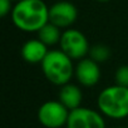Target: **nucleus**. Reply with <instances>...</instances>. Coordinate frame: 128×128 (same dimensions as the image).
Listing matches in <instances>:
<instances>
[{"label":"nucleus","instance_id":"obj_1","mask_svg":"<svg viewBox=\"0 0 128 128\" xmlns=\"http://www.w3.org/2000/svg\"><path fill=\"white\" fill-rule=\"evenodd\" d=\"M14 25L25 33H38L49 23V6L43 0H22L12 10Z\"/></svg>","mask_w":128,"mask_h":128},{"label":"nucleus","instance_id":"obj_12","mask_svg":"<svg viewBox=\"0 0 128 128\" xmlns=\"http://www.w3.org/2000/svg\"><path fill=\"white\" fill-rule=\"evenodd\" d=\"M88 55H89L90 59H93L94 62H97L99 64V63H103V62L109 59L110 49L107 45H104V44H96V45H93L89 49V54Z\"/></svg>","mask_w":128,"mask_h":128},{"label":"nucleus","instance_id":"obj_13","mask_svg":"<svg viewBox=\"0 0 128 128\" xmlns=\"http://www.w3.org/2000/svg\"><path fill=\"white\" fill-rule=\"evenodd\" d=\"M116 84L128 87V66H120L116 70Z\"/></svg>","mask_w":128,"mask_h":128},{"label":"nucleus","instance_id":"obj_11","mask_svg":"<svg viewBox=\"0 0 128 128\" xmlns=\"http://www.w3.org/2000/svg\"><path fill=\"white\" fill-rule=\"evenodd\" d=\"M36 34H38V39L42 43H44L46 46H52L60 42L63 33L60 32V28H58L56 25L52 23H46Z\"/></svg>","mask_w":128,"mask_h":128},{"label":"nucleus","instance_id":"obj_2","mask_svg":"<svg viewBox=\"0 0 128 128\" xmlns=\"http://www.w3.org/2000/svg\"><path fill=\"white\" fill-rule=\"evenodd\" d=\"M40 64L44 77L50 83L59 87L69 83L76 69L73 67L72 59L62 50L48 52L46 56Z\"/></svg>","mask_w":128,"mask_h":128},{"label":"nucleus","instance_id":"obj_7","mask_svg":"<svg viewBox=\"0 0 128 128\" xmlns=\"http://www.w3.org/2000/svg\"><path fill=\"white\" fill-rule=\"evenodd\" d=\"M78 18V10L70 2H56L49 8V23L60 29H69Z\"/></svg>","mask_w":128,"mask_h":128},{"label":"nucleus","instance_id":"obj_6","mask_svg":"<svg viewBox=\"0 0 128 128\" xmlns=\"http://www.w3.org/2000/svg\"><path fill=\"white\" fill-rule=\"evenodd\" d=\"M67 128H106V122L102 114L97 110L79 107L70 110Z\"/></svg>","mask_w":128,"mask_h":128},{"label":"nucleus","instance_id":"obj_9","mask_svg":"<svg viewBox=\"0 0 128 128\" xmlns=\"http://www.w3.org/2000/svg\"><path fill=\"white\" fill-rule=\"evenodd\" d=\"M82 99H83V94L78 86L68 83V84H64L60 87V90L58 94V100L69 112L79 108Z\"/></svg>","mask_w":128,"mask_h":128},{"label":"nucleus","instance_id":"obj_17","mask_svg":"<svg viewBox=\"0 0 128 128\" xmlns=\"http://www.w3.org/2000/svg\"><path fill=\"white\" fill-rule=\"evenodd\" d=\"M117 128H124V127H117Z\"/></svg>","mask_w":128,"mask_h":128},{"label":"nucleus","instance_id":"obj_3","mask_svg":"<svg viewBox=\"0 0 128 128\" xmlns=\"http://www.w3.org/2000/svg\"><path fill=\"white\" fill-rule=\"evenodd\" d=\"M100 113L113 119L128 117V87L118 84L104 88L97 99Z\"/></svg>","mask_w":128,"mask_h":128},{"label":"nucleus","instance_id":"obj_4","mask_svg":"<svg viewBox=\"0 0 128 128\" xmlns=\"http://www.w3.org/2000/svg\"><path fill=\"white\" fill-rule=\"evenodd\" d=\"M60 50L72 60H80L89 54V43L86 35L77 29H66L60 38Z\"/></svg>","mask_w":128,"mask_h":128},{"label":"nucleus","instance_id":"obj_8","mask_svg":"<svg viewBox=\"0 0 128 128\" xmlns=\"http://www.w3.org/2000/svg\"><path fill=\"white\" fill-rule=\"evenodd\" d=\"M78 83L83 87H93L100 79V68L98 63L90 58H83L78 62L74 69Z\"/></svg>","mask_w":128,"mask_h":128},{"label":"nucleus","instance_id":"obj_15","mask_svg":"<svg viewBox=\"0 0 128 128\" xmlns=\"http://www.w3.org/2000/svg\"><path fill=\"white\" fill-rule=\"evenodd\" d=\"M97 2H99V3H107V2H110V0H97Z\"/></svg>","mask_w":128,"mask_h":128},{"label":"nucleus","instance_id":"obj_10","mask_svg":"<svg viewBox=\"0 0 128 128\" xmlns=\"http://www.w3.org/2000/svg\"><path fill=\"white\" fill-rule=\"evenodd\" d=\"M48 52V46L39 39H30L24 43L22 48V56L30 64H38L44 60Z\"/></svg>","mask_w":128,"mask_h":128},{"label":"nucleus","instance_id":"obj_5","mask_svg":"<svg viewBox=\"0 0 128 128\" xmlns=\"http://www.w3.org/2000/svg\"><path fill=\"white\" fill-rule=\"evenodd\" d=\"M69 110L59 100H48L38 109V120L45 128H62L67 126Z\"/></svg>","mask_w":128,"mask_h":128},{"label":"nucleus","instance_id":"obj_16","mask_svg":"<svg viewBox=\"0 0 128 128\" xmlns=\"http://www.w3.org/2000/svg\"><path fill=\"white\" fill-rule=\"evenodd\" d=\"M13 2H16L18 3V2H22V0H13Z\"/></svg>","mask_w":128,"mask_h":128},{"label":"nucleus","instance_id":"obj_14","mask_svg":"<svg viewBox=\"0 0 128 128\" xmlns=\"http://www.w3.org/2000/svg\"><path fill=\"white\" fill-rule=\"evenodd\" d=\"M13 0H0V15H2L3 18L6 16L9 13H12L13 10Z\"/></svg>","mask_w":128,"mask_h":128}]
</instances>
